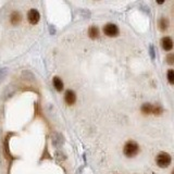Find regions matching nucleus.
<instances>
[{
	"label": "nucleus",
	"instance_id": "obj_1",
	"mask_svg": "<svg viewBox=\"0 0 174 174\" xmlns=\"http://www.w3.org/2000/svg\"><path fill=\"white\" fill-rule=\"evenodd\" d=\"M139 151V146L138 144L134 140H129L124 145V148H123V152L126 156L127 158H133L138 153Z\"/></svg>",
	"mask_w": 174,
	"mask_h": 174
},
{
	"label": "nucleus",
	"instance_id": "obj_2",
	"mask_svg": "<svg viewBox=\"0 0 174 174\" xmlns=\"http://www.w3.org/2000/svg\"><path fill=\"white\" fill-rule=\"evenodd\" d=\"M156 163L159 168H168L171 164V156L167 152H160L156 158Z\"/></svg>",
	"mask_w": 174,
	"mask_h": 174
},
{
	"label": "nucleus",
	"instance_id": "obj_3",
	"mask_svg": "<svg viewBox=\"0 0 174 174\" xmlns=\"http://www.w3.org/2000/svg\"><path fill=\"white\" fill-rule=\"evenodd\" d=\"M119 27L113 23H108L104 26V33L105 35L109 36V37H115L119 35Z\"/></svg>",
	"mask_w": 174,
	"mask_h": 174
},
{
	"label": "nucleus",
	"instance_id": "obj_4",
	"mask_svg": "<svg viewBox=\"0 0 174 174\" xmlns=\"http://www.w3.org/2000/svg\"><path fill=\"white\" fill-rule=\"evenodd\" d=\"M27 20H28V22H30L31 24H33V25L37 24L40 20L39 12H38L36 9H31L27 13Z\"/></svg>",
	"mask_w": 174,
	"mask_h": 174
},
{
	"label": "nucleus",
	"instance_id": "obj_5",
	"mask_svg": "<svg viewBox=\"0 0 174 174\" xmlns=\"http://www.w3.org/2000/svg\"><path fill=\"white\" fill-rule=\"evenodd\" d=\"M64 100H65L66 105H69V106H73L74 104H75L76 101V95L75 93L73 92V90H66L65 95H64Z\"/></svg>",
	"mask_w": 174,
	"mask_h": 174
},
{
	"label": "nucleus",
	"instance_id": "obj_6",
	"mask_svg": "<svg viewBox=\"0 0 174 174\" xmlns=\"http://www.w3.org/2000/svg\"><path fill=\"white\" fill-rule=\"evenodd\" d=\"M10 21H11L12 25H18V24L21 23L22 21V15L19 11H13L11 13V17H10Z\"/></svg>",
	"mask_w": 174,
	"mask_h": 174
},
{
	"label": "nucleus",
	"instance_id": "obj_7",
	"mask_svg": "<svg viewBox=\"0 0 174 174\" xmlns=\"http://www.w3.org/2000/svg\"><path fill=\"white\" fill-rule=\"evenodd\" d=\"M161 46L165 51H170L173 48V42L170 37H163L161 39Z\"/></svg>",
	"mask_w": 174,
	"mask_h": 174
},
{
	"label": "nucleus",
	"instance_id": "obj_8",
	"mask_svg": "<svg viewBox=\"0 0 174 174\" xmlns=\"http://www.w3.org/2000/svg\"><path fill=\"white\" fill-rule=\"evenodd\" d=\"M52 84H53V87L58 90V92H61V90L63 89V82H62L61 78L58 77V76H54L53 77Z\"/></svg>",
	"mask_w": 174,
	"mask_h": 174
},
{
	"label": "nucleus",
	"instance_id": "obj_9",
	"mask_svg": "<svg viewBox=\"0 0 174 174\" xmlns=\"http://www.w3.org/2000/svg\"><path fill=\"white\" fill-rule=\"evenodd\" d=\"M140 110H141V112H143L144 114H152V112H153V105L146 102V104H144L143 106H141Z\"/></svg>",
	"mask_w": 174,
	"mask_h": 174
},
{
	"label": "nucleus",
	"instance_id": "obj_10",
	"mask_svg": "<svg viewBox=\"0 0 174 174\" xmlns=\"http://www.w3.org/2000/svg\"><path fill=\"white\" fill-rule=\"evenodd\" d=\"M63 137L61 136L60 134H54L53 137H52V144H53V146L54 147H60L63 144Z\"/></svg>",
	"mask_w": 174,
	"mask_h": 174
},
{
	"label": "nucleus",
	"instance_id": "obj_11",
	"mask_svg": "<svg viewBox=\"0 0 174 174\" xmlns=\"http://www.w3.org/2000/svg\"><path fill=\"white\" fill-rule=\"evenodd\" d=\"M88 35H89L90 38H93V39H95V38H97L99 36V30L97 26H90L89 28H88Z\"/></svg>",
	"mask_w": 174,
	"mask_h": 174
},
{
	"label": "nucleus",
	"instance_id": "obj_12",
	"mask_svg": "<svg viewBox=\"0 0 174 174\" xmlns=\"http://www.w3.org/2000/svg\"><path fill=\"white\" fill-rule=\"evenodd\" d=\"M159 26H160L161 31H165V30L168 28V26H169V21H168V19L161 18L160 21H159Z\"/></svg>",
	"mask_w": 174,
	"mask_h": 174
},
{
	"label": "nucleus",
	"instance_id": "obj_13",
	"mask_svg": "<svg viewBox=\"0 0 174 174\" xmlns=\"http://www.w3.org/2000/svg\"><path fill=\"white\" fill-rule=\"evenodd\" d=\"M163 113V108L161 106H159V105H157V106H153V112L152 114L155 115H160Z\"/></svg>",
	"mask_w": 174,
	"mask_h": 174
},
{
	"label": "nucleus",
	"instance_id": "obj_14",
	"mask_svg": "<svg viewBox=\"0 0 174 174\" xmlns=\"http://www.w3.org/2000/svg\"><path fill=\"white\" fill-rule=\"evenodd\" d=\"M168 81L170 84L174 85V70H169L168 71Z\"/></svg>",
	"mask_w": 174,
	"mask_h": 174
},
{
	"label": "nucleus",
	"instance_id": "obj_15",
	"mask_svg": "<svg viewBox=\"0 0 174 174\" xmlns=\"http://www.w3.org/2000/svg\"><path fill=\"white\" fill-rule=\"evenodd\" d=\"M167 63L170 64V65H172V64H174V53H169L167 56Z\"/></svg>",
	"mask_w": 174,
	"mask_h": 174
},
{
	"label": "nucleus",
	"instance_id": "obj_16",
	"mask_svg": "<svg viewBox=\"0 0 174 174\" xmlns=\"http://www.w3.org/2000/svg\"><path fill=\"white\" fill-rule=\"evenodd\" d=\"M6 74H7V69H0V81L2 80Z\"/></svg>",
	"mask_w": 174,
	"mask_h": 174
},
{
	"label": "nucleus",
	"instance_id": "obj_17",
	"mask_svg": "<svg viewBox=\"0 0 174 174\" xmlns=\"http://www.w3.org/2000/svg\"><path fill=\"white\" fill-rule=\"evenodd\" d=\"M150 54H151V58H152V59H155V51H153V47H152V46L150 47Z\"/></svg>",
	"mask_w": 174,
	"mask_h": 174
},
{
	"label": "nucleus",
	"instance_id": "obj_18",
	"mask_svg": "<svg viewBox=\"0 0 174 174\" xmlns=\"http://www.w3.org/2000/svg\"><path fill=\"white\" fill-rule=\"evenodd\" d=\"M171 174H174V170H173V171H172V173Z\"/></svg>",
	"mask_w": 174,
	"mask_h": 174
}]
</instances>
